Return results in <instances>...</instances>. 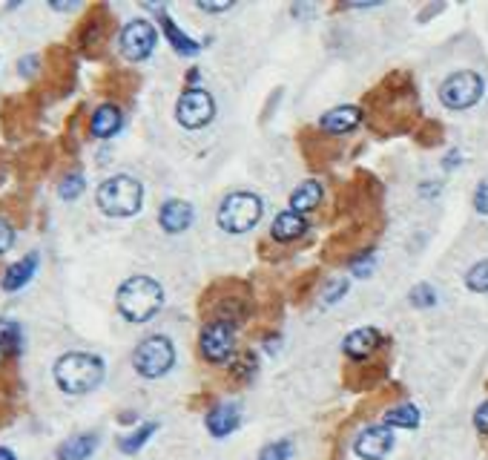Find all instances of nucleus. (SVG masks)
<instances>
[{"label": "nucleus", "instance_id": "obj_1", "mask_svg": "<svg viewBox=\"0 0 488 460\" xmlns=\"http://www.w3.org/2000/svg\"><path fill=\"white\" fill-rule=\"evenodd\" d=\"M161 303H164V291L149 276H130L118 288V310L130 322H147L156 317Z\"/></svg>", "mask_w": 488, "mask_h": 460}, {"label": "nucleus", "instance_id": "obj_2", "mask_svg": "<svg viewBox=\"0 0 488 460\" xmlns=\"http://www.w3.org/2000/svg\"><path fill=\"white\" fill-rule=\"evenodd\" d=\"M103 380V363L92 354H64L55 363V383L61 386L66 395H87V391L98 388Z\"/></svg>", "mask_w": 488, "mask_h": 460}, {"label": "nucleus", "instance_id": "obj_3", "mask_svg": "<svg viewBox=\"0 0 488 460\" xmlns=\"http://www.w3.org/2000/svg\"><path fill=\"white\" fill-rule=\"evenodd\" d=\"M144 188L133 176H112L98 188V207L107 216H135L141 211Z\"/></svg>", "mask_w": 488, "mask_h": 460}, {"label": "nucleus", "instance_id": "obj_4", "mask_svg": "<svg viewBox=\"0 0 488 460\" xmlns=\"http://www.w3.org/2000/svg\"><path fill=\"white\" fill-rule=\"evenodd\" d=\"M262 213H264V204L259 196L233 193L222 202V207H218V225H222L227 234H248L250 227L259 225Z\"/></svg>", "mask_w": 488, "mask_h": 460}, {"label": "nucleus", "instance_id": "obj_5", "mask_svg": "<svg viewBox=\"0 0 488 460\" xmlns=\"http://www.w3.org/2000/svg\"><path fill=\"white\" fill-rule=\"evenodd\" d=\"M172 363H176V349H172V342L167 337H149L133 354L135 372L147 380L164 377L172 368Z\"/></svg>", "mask_w": 488, "mask_h": 460}, {"label": "nucleus", "instance_id": "obj_6", "mask_svg": "<svg viewBox=\"0 0 488 460\" xmlns=\"http://www.w3.org/2000/svg\"><path fill=\"white\" fill-rule=\"evenodd\" d=\"M483 89H485L483 78L466 69V73H454L443 80V87H439V101H443L448 110H469L483 98Z\"/></svg>", "mask_w": 488, "mask_h": 460}, {"label": "nucleus", "instance_id": "obj_7", "mask_svg": "<svg viewBox=\"0 0 488 460\" xmlns=\"http://www.w3.org/2000/svg\"><path fill=\"white\" fill-rule=\"evenodd\" d=\"M202 354L207 363H216L222 365L233 356L236 349V322L233 319H213L207 322L204 331H202Z\"/></svg>", "mask_w": 488, "mask_h": 460}, {"label": "nucleus", "instance_id": "obj_8", "mask_svg": "<svg viewBox=\"0 0 488 460\" xmlns=\"http://www.w3.org/2000/svg\"><path fill=\"white\" fill-rule=\"evenodd\" d=\"M216 115V101L210 92L204 89H187L184 96L179 98V107H176V119L181 126L187 130H202L213 121Z\"/></svg>", "mask_w": 488, "mask_h": 460}, {"label": "nucleus", "instance_id": "obj_9", "mask_svg": "<svg viewBox=\"0 0 488 460\" xmlns=\"http://www.w3.org/2000/svg\"><path fill=\"white\" fill-rule=\"evenodd\" d=\"M156 27L149 20H130L126 27L121 29V55L126 58V61H144V58L153 55L156 50Z\"/></svg>", "mask_w": 488, "mask_h": 460}, {"label": "nucleus", "instance_id": "obj_10", "mask_svg": "<svg viewBox=\"0 0 488 460\" xmlns=\"http://www.w3.org/2000/svg\"><path fill=\"white\" fill-rule=\"evenodd\" d=\"M354 448L362 460H382L393 448V434L388 426H368V429L356 437Z\"/></svg>", "mask_w": 488, "mask_h": 460}, {"label": "nucleus", "instance_id": "obj_11", "mask_svg": "<svg viewBox=\"0 0 488 460\" xmlns=\"http://www.w3.org/2000/svg\"><path fill=\"white\" fill-rule=\"evenodd\" d=\"M379 342H382V334L377 328H356L354 334L345 337V354L351 356V360L362 363L379 349Z\"/></svg>", "mask_w": 488, "mask_h": 460}, {"label": "nucleus", "instance_id": "obj_12", "mask_svg": "<svg viewBox=\"0 0 488 460\" xmlns=\"http://www.w3.org/2000/svg\"><path fill=\"white\" fill-rule=\"evenodd\" d=\"M158 222L167 234H184L193 222V204L181 202V199H170L158 213Z\"/></svg>", "mask_w": 488, "mask_h": 460}, {"label": "nucleus", "instance_id": "obj_13", "mask_svg": "<svg viewBox=\"0 0 488 460\" xmlns=\"http://www.w3.org/2000/svg\"><path fill=\"white\" fill-rule=\"evenodd\" d=\"M359 124H362V110L359 107H336L322 115V130L331 135H345L356 130Z\"/></svg>", "mask_w": 488, "mask_h": 460}, {"label": "nucleus", "instance_id": "obj_14", "mask_svg": "<svg viewBox=\"0 0 488 460\" xmlns=\"http://www.w3.org/2000/svg\"><path fill=\"white\" fill-rule=\"evenodd\" d=\"M121 110L112 107V104H103V107H98L95 112H92V121H89V130L95 138H112L115 133L121 130Z\"/></svg>", "mask_w": 488, "mask_h": 460}, {"label": "nucleus", "instance_id": "obj_15", "mask_svg": "<svg viewBox=\"0 0 488 460\" xmlns=\"http://www.w3.org/2000/svg\"><path fill=\"white\" fill-rule=\"evenodd\" d=\"M239 420H241L239 406H233V402H222V406H216L210 414H207V429H210V434H216V437H227L239 426Z\"/></svg>", "mask_w": 488, "mask_h": 460}, {"label": "nucleus", "instance_id": "obj_16", "mask_svg": "<svg viewBox=\"0 0 488 460\" xmlns=\"http://www.w3.org/2000/svg\"><path fill=\"white\" fill-rule=\"evenodd\" d=\"M38 271V257L34 253H29V257H23L20 262H15L11 268L4 273V291H20L23 285H27L32 280V273Z\"/></svg>", "mask_w": 488, "mask_h": 460}, {"label": "nucleus", "instance_id": "obj_17", "mask_svg": "<svg viewBox=\"0 0 488 460\" xmlns=\"http://www.w3.org/2000/svg\"><path fill=\"white\" fill-rule=\"evenodd\" d=\"M98 446V434H75L57 448V460H87Z\"/></svg>", "mask_w": 488, "mask_h": 460}, {"label": "nucleus", "instance_id": "obj_18", "mask_svg": "<svg viewBox=\"0 0 488 460\" xmlns=\"http://www.w3.org/2000/svg\"><path fill=\"white\" fill-rule=\"evenodd\" d=\"M305 218H301L299 213H294V211H285V213H278L276 218H273V239H278V242H294V239H299L301 234H305Z\"/></svg>", "mask_w": 488, "mask_h": 460}, {"label": "nucleus", "instance_id": "obj_19", "mask_svg": "<svg viewBox=\"0 0 488 460\" xmlns=\"http://www.w3.org/2000/svg\"><path fill=\"white\" fill-rule=\"evenodd\" d=\"M290 204H294V213H308L313 207L322 204V184L319 181H305L301 188L294 190L290 196Z\"/></svg>", "mask_w": 488, "mask_h": 460}, {"label": "nucleus", "instance_id": "obj_20", "mask_svg": "<svg viewBox=\"0 0 488 460\" xmlns=\"http://www.w3.org/2000/svg\"><path fill=\"white\" fill-rule=\"evenodd\" d=\"M161 23H164V32H167L170 43L176 46V52H181V55H195V52H199V43H195L193 38H187V34L176 27V20L164 15V18H161Z\"/></svg>", "mask_w": 488, "mask_h": 460}, {"label": "nucleus", "instance_id": "obj_21", "mask_svg": "<svg viewBox=\"0 0 488 460\" xmlns=\"http://www.w3.org/2000/svg\"><path fill=\"white\" fill-rule=\"evenodd\" d=\"M385 423L400 426V429H416V426H420V409L411 406V402H402V406L391 409L385 414Z\"/></svg>", "mask_w": 488, "mask_h": 460}, {"label": "nucleus", "instance_id": "obj_22", "mask_svg": "<svg viewBox=\"0 0 488 460\" xmlns=\"http://www.w3.org/2000/svg\"><path fill=\"white\" fill-rule=\"evenodd\" d=\"M20 326L11 319H0V351L4 354H18L20 351Z\"/></svg>", "mask_w": 488, "mask_h": 460}, {"label": "nucleus", "instance_id": "obj_23", "mask_svg": "<svg viewBox=\"0 0 488 460\" xmlns=\"http://www.w3.org/2000/svg\"><path fill=\"white\" fill-rule=\"evenodd\" d=\"M158 429L156 423H147V426H141V429H135L133 434H126V437H121V452H126V455H133V452H138L149 437H153V432Z\"/></svg>", "mask_w": 488, "mask_h": 460}, {"label": "nucleus", "instance_id": "obj_24", "mask_svg": "<svg viewBox=\"0 0 488 460\" xmlns=\"http://www.w3.org/2000/svg\"><path fill=\"white\" fill-rule=\"evenodd\" d=\"M466 285L474 294H488V259L477 262L474 268L466 273Z\"/></svg>", "mask_w": 488, "mask_h": 460}, {"label": "nucleus", "instance_id": "obj_25", "mask_svg": "<svg viewBox=\"0 0 488 460\" xmlns=\"http://www.w3.org/2000/svg\"><path fill=\"white\" fill-rule=\"evenodd\" d=\"M57 193H61V199H66V202L78 199V196L84 193V176H80V172H72V176H66L61 184H57Z\"/></svg>", "mask_w": 488, "mask_h": 460}, {"label": "nucleus", "instance_id": "obj_26", "mask_svg": "<svg viewBox=\"0 0 488 460\" xmlns=\"http://www.w3.org/2000/svg\"><path fill=\"white\" fill-rule=\"evenodd\" d=\"M411 305L414 308H431V305H437V291L431 285H416L411 291Z\"/></svg>", "mask_w": 488, "mask_h": 460}, {"label": "nucleus", "instance_id": "obj_27", "mask_svg": "<svg viewBox=\"0 0 488 460\" xmlns=\"http://www.w3.org/2000/svg\"><path fill=\"white\" fill-rule=\"evenodd\" d=\"M290 452H294V443H290V441H276V443L262 448L259 460H287Z\"/></svg>", "mask_w": 488, "mask_h": 460}, {"label": "nucleus", "instance_id": "obj_28", "mask_svg": "<svg viewBox=\"0 0 488 460\" xmlns=\"http://www.w3.org/2000/svg\"><path fill=\"white\" fill-rule=\"evenodd\" d=\"M374 262H377L374 250H362V253H356V257L351 259V271L356 276H368L370 271H374Z\"/></svg>", "mask_w": 488, "mask_h": 460}, {"label": "nucleus", "instance_id": "obj_29", "mask_svg": "<svg viewBox=\"0 0 488 460\" xmlns=\"http://www.w3.org/2000/svg\"><path fill=\"white\" fill-rule=\"evenodd\" d=\"M439 138H443V130H439V124L428 121L425 130L420 133V142H423L425 147H431V144H439Z\"/></svg>", "mask_w": 488, "mask_h": 460}, {"label": "nucleus", "instance_id": "obj_30", "mask_svg": "<svg viewBox=\"0 0 488 460\" xmlns=\"http://www.w3.org/2000/svg\"><path fill=\"white\" fill-rule=\"evenodd\" d=\"M474 207H477V213L488 216V179H483L477 193H474Z\"/></svg>", "mask_w": 488, "mask_h": 460}, {"label": "nucleus", "instance_id": "obj_31", "mask_svg": "<svg viewBox=\"0 0 488 460\" xmlns=\"http://www.w3.org/2000/svg\"><path fill=\"white\" fill-rule=\"evenodd\" d=\"M11 242H15V230H11L9 222L0 218V253H6L11 248Z\"/></svg>", "mask_w": 488, "mask_h": 460}, {"label": "nucleus", "instance_id": "obj_32", "mask_svg": "<svg viewBox=\"0 0 488 460\" xmlns=\"http://www.w3.org/2000/svg\"><path fill=\"white\" fill-rule=\"evenodd\" d=\"M474 426H477L480 434H488V402H483L477 414H474Z\"/></svg>", "mask_w": 488, "mask_h": 460}, {"label": "nucleus", "instance_id": "obj_33", "mask_svg": "<svg viewBox=\"0 0 488 460\" xmlns=\"http://www.w3.org/2000/svg\"><path fill=\"white\" fill-rule=\"evenodd\" d=\"M345 288H347L345 280H336L333 288H328V296H324V303H336V299H339V294H345Z\"/></svg>", "mask_w": 488, "mask_h": 460}, {"label": "nucleus", "instance_id": "obj_34", "mask_svg": "<svg viewBox=\"0 0 488 460\" xmlns=\"http://www.w3.org/2000/svg\"><path fill=\"white\" fill-rule=\"evenodd\" d=\"M233 4H199V9H204V12H227Z\"/></svg>", "mask_w": 488, "mask_h": 460}, {"label": "nucleus", "instance_id": "obj_35", "mask_svg": "<svg viewBox=\"0 0 488 460\" xmlns=\"http://www.w3.org/2000/svg\"><path fill=\"white\" fill-rule=\"evenodd\" d=\"M457 165H460V153H457V150H451V153H448V161H446V170L457 167Z\"/></svg>", "mask_w": 488, "mask_h": 460}, {"label": "nucleus", "instance_id": "obj_36", "mask_svg": "<svg viewBox=\"0 0 488 460\" xmlns=\"http://www.w3.org/2000/svg\"><path fill=\"white\" fill-rule=\"evenodd\" d=\"M0 460H18L15 455L9 452V448H0Z\"/></svg>", "mask_w": 488, "mask_h": 460}, {"label": "nucleus", "instance_id": "obj_37", "mask_svg": "<svg viewBox=\"0 0 488 460\" xmlns=\"http://www.w3.org/2000/svg\"><path fill=\"white\" fill-rule=\"evenodd\" d=\"M0 354H4V351H0Z\"/></svg>", "mask_w": 488, "mask_h": 460}]
</instances>
